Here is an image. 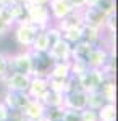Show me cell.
<instances>
[{"label":"cell","instance_id":"1","mask_svg":"<svg viewBox=\"0 0 118 121\" xmlns=\"http://www.w3.org/2000/svg\"><path fill=\"white\" fill-rule=\"evenodd\" d=\"M11 31H13L15 42H16L19 47H23V48H31L32 42H34V37H36V34L41 29L37 28L36 24H32L29 19H23V21L16 23V24L11 28Z\"/></svg>","mask_w":118,"mask_h":121},{"label":"cell","instance_id":"2","mask_svg":"<svg viewBox=\"0 0 118 121\" xmlns=\"http://www.w3.org/2000/svg\"><path fill=\"white\" fill-rule=\"evenodd\" d=\"M24 8H26V19H29L32 24H36L39 29H45L50 24H54L47 5L24 3Z\"/></svg>","mask_w":118,"mask_h":121},{"label":"cell","instance_id":"3","mask_svg":"<svg viewBox=\"0 0 118 121\" xmlns=\"http://www.w3.org/2000/svg\"><path fill=\"white\" fill-rule=\"evenodd\" d=\"M8 69L10 73L32 76V53L29 48H23L18 53L8 55Z\"/></svg>","mask_w":118,"mask_h":121},{"label":"cell","instance_id":"4","mask_svg":"<svg viewBox=\"0 0 118 121\" xmlns=\"http://www.w3.org/2000/svg\"><path fill=\"white\" fill-rule=\"evenodd\" d=\"M107 79L105 73L102 69L97 68H87L79 78H76L78 86L86 92H92V91H99V87L102 86V82Z\"/></svg>","mask_w":118,"mask_h":121},{"label":"cell","instance_id":"5","mask_svg":"<svg viewBox=\"0 0 118 121\" xmlns=\"http://www.w3.org/2000/svg\"><path fill=\"white\" fill-rule=\"evenodd\" d=\"M81 11V18H82V24H89V26H94V28L104 29L105 28V23H107V15L102 11L100 8H97L95 5L92 7H84Z\"/></svg>","mask_w":118,"mask_h":121},{"label":"cell","instance_id":"6","mask_svg":"<svg viewBox=\"0 0 118 121\" xmlns=\"http://www.w3.org/2000/svg\"><path fill=\"white\" fill-rule=\"evenodd\" d=\"M3 86L7 87V91H16V92H26L31 74H21V73H8L0 79Z\"/></svg>","mask_w":118,"mask_h":121},{"label":"cell","instance_id":"7","mask_svg":"<svg viewBox=\"0 0 118 121\" xmlns=\"http://www.w3.org/2000/svg\"><path fill=\"white\" fill-rule=\"evenodd\" d=\"M63 107L65 108H71L76 112H81L87 107V92L82 91L81 87L74 89L71 92L63 95Z\"/></svg>","mask_w":118,"mask_h":121},{"label":"cell","instance_id":"8","mask_svg":"<svg viewBox=\"0 0 118 121\" xmlns=\"http://www.w3.org/2000/svg\"><path fill=\"white\" fill-rule=\"evenodd\" d=\"M32 53V76H49L55 61L47 52H31Z\"/></svg>","mask_w":118,"mask_h":121},{"label":"cell","instance_id":"9","mask_svg":"<svg viewBox=\"0 0 118 121\" xmlns=\"http://www.w3.org/2000/svg\"><path fill=\"white\" fill-rule=\"evenodd\" d=\"M47 53L54 61H70V58H71V44L66 42L62 37L50 45Z\"/></svg>","mask_w":118,"mask_h":121},{"label":"cell","instance_id":"10","mask_svg":"<svg viewBox=\"0 0 118 121\" xmlns=\"http://www.w3.org/2000/svg\"><path fill=\"white\" fill-rule=\"evenodd\" d=\"M47 7L50 11L52 21H60V19H63L65 16L71 15L74 11V7L71 5L70 0H49Z\"/></svg>","mask_w":118,"mask_h":121},{"label":"cell","instance_id":"11","mask_svg":"<svg viewBox=\"0 0 118 121\" xmlns=\"http://www.w3.org/2000/svg\"><path fill=\"white\" fill-rule=\"evenodd\" d=\"M31 100L27 92H16V91H7L2 102L7 105L8 110H23L24 105Z\"/></svg>","mask_w":118,"mask_h":121},{"label":"cell","instance_id":"12","mask_svg":"<svg viewBox=\"0 0 118 121\" xmlns=\"http://www.w3.org/2000/svg\"><path fill=\"white\" fill-rule=\"evenodd\" d=\"M49 91V79L47 76H31V81L27 86V95L31 99H41Z\"/></svg>","mask_w":118,"mask_h":121},{"label":"cell","instance_id":"13","mask_svg":"<svg viewBox=\"0 0 118 121\" xmlns=\"http://www.w3.org/2000/svg\"><path fill=\"white\" fill-rule=\"evenodd\" d=\"M92 48H94V44H89L86 40H79V42L73 44L70 61H81V63H86L87 65V58L91 55Z\"/></svg>","mask_w":118,"mask_h":121},{"label":"cell","instance_id":"14","mask_svg":"<svg viewBox=\"0 0 118 121\" xmlns=\"http://www.w3.org/2000/svg\"><path fill=\"white\" fill-rule=\"evenodd\" d=\"M21 113H23L24 120H41V118H44L45 105L41 100H37V99H31L24 105V108L21 110Z\"/></svg>","mask_w":118,"mask_h":121},{"label":"cell","instance_id":"15","mask_svg":"<svg viewBox=\"0 0 118 121\" xmlns=\"http://www.w3.org/2000/svg\"><path fill=\"white\" fill-rule=\"evenodd\" d=\"M102 37H104V31H102V29L89 26V24H82L81 40H86V42L95 45V44H100V42H102Z\"/></svg>","mask_w":118,"mask_h":121},{"label":"cell","instance_id":"16","mask_svg":"<svg viewBox=\"0 0 118 121\" xmlns=\"http://www.w3.org/2000/svg\"><path fill=\"white\" fill-rule=\"evenodd\" d=\"M99 92L102 94L104 100L105 102H112L115 103L117 102V87H115V79L113 78H107L102 86L99 87Z\"/></svg>","mask_w":118,"mask_h":121},{"label":"cell","instance_id":"17","mask_svg":"<svg viewBox=\"0 0 118 121\" xmlns=\"http://www.w3.org/2000/svg\"><path fill=\"white\" fill-rule=\"evenodd\" d=\"M71 76L70 71V61H55L47 78H58V79H68Z\"/></svg>","mask_w":118,"mask_h":121},{"label":"cell","instance_id":"18","mask_svg":"<svg viewBox=\"0 0 118 121\" xmlns=\"http://www.w3.org/2000/svg\"><path fill=\"white\" fill-rule=\"evenodd\" d=\"M39 100L45 105V108H50V107H63V94L55 92L52 89H49Z\"/></svg>","mask_w":118,"mask_h":121},{"label":"cell","instance_id":"19","mask_svg":"<svg viewBox=\"0 0 118 121\" xmlns=\"http://www.w3.org/2000/svg\"><path fill=\"white\" fill-rule=\"evenodd\" d=\"M49 48H50V40L47 37V32H45V29H41L36 34L34 42H32L29 50L31 52H47Z\"/></svg>","mask_w":118,"mask_h":121},{"label":"cell","instance_id":"20","mask_svg":"<svg viewBox=\"0 0 118 121\" xmlns=\"http://www.w3.org/2000/svg\"><path fill=\"white\" fill-rule=\"evenodd\" d=\"M99 121H117V105L112 102H105L99 110Z\"/></svg>","mask_w":118,"mask_h":121},{"label":"cell","instance_id":"21","mask_svg":"<svg viewBox=\"0 0 118 121\" xmlns=\"http://www.w3.org/2000/svg\"><path fill=\"white\" fill-rule=\"evenodd\" d=\"M81 28H82V24L66 28L65 31H62V37H63L66 42H70V44L73 45V44H76V42H79V40H81Z\"/></svg>","mask_w":118,"mask_h":121},{"label":"cell","instance_id":"22","mask_svg":"<svg viewBox=\"0 0 118 121\" xmlns=\"http://www.w3.org/2000/svg\"><path fill=\"white\" fill-rule=\"evenodd\" d=\"M105 103L102 94L99 91H92V92H87V108H92V110H99L100 107Z\"/></svg>","mask_w":118,"mask_h":121},{"label":"cell","instance_id":"23","mask_svg":"<svg viewBox=\"0 0 118 121\" xmlns=\"http://www.w3.org/2000/svg\"><path fill=\"white\" fill-rule=\"evenodd\" d=\"M47 79H49V89H52L55 92H62L65 95L68 79H58V78H47Z\"/></svg>","mask_w":118,"mask_h":121},{"label":"cell","instance_id":"24","mask_svg":"<svg viewBox=\"0 0 118 121\" xmlns=\"http://www.w3.org/2000/svg\"><path fill=\"white\" fill-rule=\"evenodd\" d=\"M95 7L100 8L107 16L115 15V0H99V2L95 3Z\"/></svg>","mask_w":118,"mask_h":121},{"label":"cell","instance_id":"25","mask_svg":"<svg viewBox=\"0 0 118 121\" xmlns=\"http://www.w3.org/2000/svg\"><path fill=\"white\" fill-rule=\"evenodd\" d=\"M79 121H99V115L97 110H92V108H84L79 112Z\"/></svg>","mask_w":118,"mask_h":121},{"label":"cell","instance_id":"26","mask_svg":"<svg viewBox=\"0 0 118 121\" xmlns=\"http://www.w3.org/2000/svg\"><path fill=\"white\" fill-rule=\"evenodd\" d=\"M10 73L8 69V53L0 52V79Z\"/></svg>","mask_w":118,"mask_h":121},{"label":"cell","instance_id":"27","mask_svg":"<svg viewBox=\"0 0 118 121\" xmlns=\"http://www.w3.org/2000/svg\"><path fill=\"white\" fill-rule=\"evenodd\" d=\"M62 121H79V112L71 110V108H65L62 115Z\"/></svg>","mask_w":118,"mask_h":121},{"label":"cell","instance_id":"28","mask_svg":"<svg viewBox=\"0 0 118 121\" xmlns=\"http://www.w3.org/2000/svg\"><path fill=\"white\" fill-rule=\"evenodd\" d=\"M5 121H24V118H23L21 110H10Z\"/></svg>","mask_w":118,"mask_h":121},{"label":"cell","instance_id":"29","mask_svg":"<svg viewBox=\"0 0 118 121\" xmlns=\"http://www.w3.org/2000/svg\"><path fill=\"white\" fill-rule=\"evenodd\" d=\"M8 32H11V28H10L8 24L3 21V19L0 18V39H3Z\"/></svg>","mask_w":118,"mask_h":121},{"label":"cell","instance_id":"30","mask_svg":"<svg viewBox=\"0 0 118 121\" xmlns=\"http://www.w3.org/2000/svg\"><path fill=\"white\" fill-rule=\"evenodd\" d=\"M8 108H7V105L0 100V121H5L7 120V116H8Z\"/></svg>","mask_w":118,"mask_h":121},{"label":"cell","instance_id":"31","mask_svg":"<svg viewBox=\"0 0 118 121\" xmlns=\"http://www.w3.org/2000/svg\"><path fill=\"white\" fill-rule=\"evenodd\" d=\"M71 5L74 7V10H82L86 7V0H70Z\"/></svg>","mask_w":118,"mask_h":121},{"label":"cell","instance_id":"32","mask_svg":"<svg viewBox=\"0 0 118 121\" xmlns=\"http://www.w3.org/2000/svg\"><path fill=\"white\" fill-rule=\"evenodd\" d=\"M19 0H0V5H11V3H16Z\"/></svg>","mask_w":118,"mask_h":121},{"label":"cell","instance_id":"33","mask_svg":"<svg viewBox=\"0 0 118 121\" xmlns=\"http://www.w3.org/2000/svg\"><path fill=\"white\" fill-rule=\"evenodd\" d=\"M99 0H86V7H92V5H95Z\"/></svg>","mask_w":118,"mask_h":121},{"label":"cell","instance_id":"34","mask_svg":"<svg viewBox=\"0 0 118 121\" xmlns=\"http://www.w3.org/2000/svg\"><path fill=\"white\" fill-rule=\"evenodd\" d=\"M21 3H29V0H19Z\"/></svg>","mask_w":118,"mask_h":121}]
</instances>
